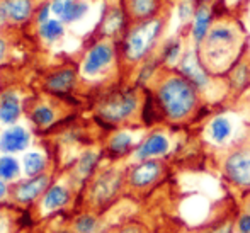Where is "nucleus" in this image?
<instances>
[{"label": "nucleus", "instance_id": "5701e85b", "mask_svg": "<svg viewBox=\"0 0 250 233\" xmlns=\"http://www.w3.org/2000/svg\"><path fill=\"white\" fill-rule=\"evenodd\" d=\"M140 118H142V121L145 126H153V125H157V123L165 121L164 111H162V107H160V104H158L155 94L146 92L145 99H143V104H142Z\"/></svg>", "mask_w": 250, "mask_h": 233}, {"label": "nucleus", "instance_id": "f257e3e1", "mask_svg": "<svg viewBox=\"0 0 250 233\" xmlns=\"http://www.w3.org/2000/svg\"><path fill=\"white\" fill-rule=\"evenodd\" d=\"M153 94L168 123L188 121L199 107V90L179 72L162 77Z\"/></svg>", "mask_w": 250, "mask_h": 233}, {"label": "nucleus", "instance_id": "bb28decb", "mask_svg": "<svg viewBox=\"0 0 250 233\" xmlns=\"http://www.w3.org/2000/svg\"><path fill=\"white\" fill-rule=\"evenodd\" d=\"M231 133H233V126H231L230 119L227 116H214L209 123V138L218 145H223L230 140Z\"/></svg>", "mask_w": 250, "mask_h": 233}, {"label": "nucleus", "instance_id": "9b49d317", "mask_svg": "<svg viewBox=\"0 0 250 233\" xmlns=\"http://www.w3.org/2000/svg\"><path fill=\"white\" fill-rule=\"evenodd\" d=\"M177 72L181 75H184L199 92H203L204 89L209 87L211 82V73L206 70V66L201 62V56L198 55V51H192L188 49L186 53H182L181 60H179L177 65Z\"/></svg>", "mask_w": 250, "mask_h": 233}, {"label": "nucleus", "instance_id": "6e6552de", "mask_svg": "<svg viewBox=\"0 0 250 233\" xmlns=\"http://www.w3.org/2000/svg\"><path fill=\"white\" fill-rule=\"evenodd\" d=\"M223 175L235 189L242 192L250 191V145H242V147L231 150L223 158Z\"/></svg>", "mask_w": 250, "mask_h": 233}, {"label": "nucleus", "instance_id": "4be33fe9", "mask_svg": "<svg viewBox=\"0 0 250 233\" xmlns=\"http://www.w3.org/2000/svg\"><path fill=\"white\" fill-rule=\"evenodd\" d=\"M158 9L160 0H126V12L135 22L157 17Z\"/></svg>", "mask_w": 250, "mask_h": 233}, {"label": "nucleus", "instance_id": "37998d69", "mask_svg": "<svg viewBox=\"0 0 250 233\" xmlns=\"http://www.w3.org/2000/svg\"><path fill=\"white\" fill-rule=\"evenodd\" d=\"M201 2H203V3H206V2H211V0H201Z\"/></svg>", "mask_w": 250, "mask_h": 233}, {"label": "nucleus", "instance_id": "4c0bfd02", "mask_svg": "<svg viewBox=\"0 0 250 233\" xmlns=\"http://www.w3.org/2000/svg\"><path fill=\"white\" fill-rule=\"evenodd\" d=\"M9 53H10L9 41H7L5 36H2V34H0V63L7 62V58H9Z\"/></svg>", "mask_w": 250, "mask_h": 233}, {"label": "nucleus", "instance_id": "c756f323", "mask_svg": "<svg viewBox=\"0 0 250 233\" xmlns=\"http://www.w3.org/2000/svg\"><path fill=\"white\" fill-rule=\"evenodd\" d=\"M101 227V220L96 213L92 211H85L75 216L72 221V232L73 233H97Z\"/></svg>", "mask_w": 250, "mask_h": 233}, {"label": "nucleus", "instance_id": "393cba45", "mask_svg": "<svg viewBox=\"0 0 250 233\" xmlns=\"http://www.w3.org/2000/svg\"><path fill=\"white\" fill-rule=\"evenodd\" d=\"M22 170L26 177H36V175L48 172V158L41 151H27L22 158Z\"/></svg>", "mask_w": 250, "mask_h": 233}, {"label": "nucleus", "instance_id": "cd10ccee", "mask_svg": "<svg viewBox=\"0 0 250 233\" xmlns=\"http://www.w3.org/2000/svg\"><path fill=\"white\" fill-rule=\"evenodd\" d=\"M228 85H230L231 92H244L250 85V65L247 63H238L233 65L228 75Z\"/></svg>", "mask_w": 250, "mask_h": 233}, {"label": "nucleus", "instance_id": "f704fd0d", "mask_svg": "<svg viewBox=\"0 0 250 233\" xmlns=\"http://www.w3.org/2000/svg\"><path fill=\"white\" fill-rule=\"evenodd\" d=\"M194 3H192V0H182L181 3H179V19L182 21V22H186V21L189 19L191 16H194Z\"/></svg>", "mask_w": 250, "mask_h": 233}, {"label": "nucleus", "instance_id": "2f4dec72", "mask_svg": "<svg viewBox=\"0 0 250 233\" xmlns=\"http://www.w3.org/2000/svg\"><path fill=\"white\" fill-rule=\"evenodd\" d=\"M158 66V60H151L146 58L143 62V66H140V72H138V85H145L146 82H150L153 79V73Z\"/></svg>", "mask_w": 250, "mask_h": 233}, {"label": "nucleus", "instance_id": "a878e982", "mask_svg": "<svg viewBox=\"0 0 250 233\" xmlns=\"http://www.w3.org/2000/svg\"><path fill=\"white\" fill-rule=\"evenodd\" d=\"M209 24H211V9L208 5L198 7L194 14V26H192V38H194L196 44L201 46L203 41L206 40L208 33H209Z\"/></svg>", "mask_w": 250, "mask_h": 233}, {"label": "nucleus", "instance_id": "c9c22d12", "mask_svg": "<svg viewBox=\"0 0 250 233\" xmlns=\"http://www.w3.org/2000/svg\"><path fill=\"white\" fill-rule=\"evenodd\" d=\"M203 233H235V221H230V220L221 221V223L208 228V230Z\"/></svg>", "mask_w": 250, "mask_h": 233}, {"label": "nucleus", "instance_id": "7c9ffc66", "mask_svg": "<svg viewBox=\"0 0 250 233\" xmlns=\"http://www.w3.org/2000/svg\"><path fill=\"white\" fill-rule=\"evenodd\" d=\"M182 44L177 40H168L162 48V62L165 65H174L179 58H181Z\"/></svg>", "mask_w": 250, "mask_h": 233}, {"label": "nucleus", "instance_id": "c03bdc74", "mask_svg": "<svg viewBox=\"0 0 250 233\" xmlns=\"http://www.w3.org/2000/svg\"><path fill=\"white\" fill-rule=\"evenodd\" d=\"M62 233H73V232H62Z\"/></svg>", "mask_w": 250, "mask_h": 233}, {"label": "nucleus", "instance_id": "e433bc0d", "mask_svg": "<svg viewBox=\"0 0 250 233\" xmlns=\"http://www.w3.org/2000/svg\"><path fill=\"white\" fill-rule=\"evenodd\" d=\"M10 199V184L0 177V206Z\"/></svg>", "mask_w": 250, "mask_h": 233}, {"label": "nucleus", "instance_id": "f8f14e48", "mask_svg": "<svg viewBox=\"0 0 250 233\" xmlns=\"http://www.w3.org/2000/svg\"><path fill=\"white\" fill-rule=\"evenodd\" d=\"M72 187L65 184V182H53L40 199V211L43 216H50L56 211L65 210L72 203Z\"/></svg>", "mask_w": 250, "mask_h": 233}, {"label": "nucleus", "instance_id": "2eb2a0df", "mask_svg": "<svg viewBox=\"0 0 250 233\" xmlns=\"http://www.w3.org/2000/svg\"><path fill=\"white\" fill-rule=\"evenodd\" d=\"M138 145L140 143H136V138L131 131H128V129H116L114 133L109 135L107 141H105V157L111 158V160L125 158L129 153H133Z\"/></svg>", "mask_w": 250, "mask_h": 233}, {"label": "nucleus", "instance_id": "dca6fc26", "mask_svg": "<svg viewBox=\"0 0 250 233\" xmlns=\"http://www.w3.org/2000/svg\"><path fill=\"white\" fill-rule=\"evenodd\" d=\"M126 16L128 12L118 3L105 7L104 16L99 22V29H97L99 36L107 38V40H114L116 36H119L126 27Z\"/></svg>", "mask_w": 250, "mask_h": 233}, {"label": "nucleus", "instance_id": "9d476101", "mask_svg": "<svg viewBox=\"0 0 250 233\" xmlns=\"http://www.w3.org/2000/svg\"><path fill=\"white\" fill-rule=\"evenodd\" d=\"M80 80L82 79H80L79 68L63 65L44 75L43 89L50 95H68L79 87Z\"/></svg>", "mask_w": 250, "mask_h": 233}, {"label": "nucleus", "instance_id": "6ab92c4d", "mask_svg": "<svg viewBox=\"0 0 250 233\" xmlns=\"http://www.w3.org/2000/svg\"><path fill=\"white\" fill-rule=\"evenodd\" d=\"M99 162H101V151L97 150H85L79 158H77L75 165H73V181L80 182V184H87L92 179V175L99 170Z\"/></svg>", "mask_w": 250, "mask_h": 233}, {"label": "nucleus", "instance_id": "7ed1b4c3", "mask_svg": "<svg viewBox=\"0 0 250 233\" xmlns=\"http://www.w3.org/2000/svg\"><path fill=\"white\" fill-rule=\"evenodd\" d=\"M164 21L153 17V19L140 21L128 27L121 43V56L128 65H138L150 58L151 49L155 48L158 38H160Z\"/></svg>", "mask_w": 250, "mask_h": 233}, {"label": "nucleus", "instance_id": "79ce46f5", "mask_svg": "<svg viewBox=\"0 0 250 233\" xmlns=\"http://www.w3.org/2000/svg\"><path fill=\"white\" fill-rule=\"evenodd\" d=\"M245 210L250 211V199H247V203H245Z\"/></svg>", "mask_w": 250, "mask_h": 233}, {"label": "nucleus", "instance_id": "a211bd4d", "mask_svg": "<svg viewBox=\"0 0 250 233\" xmlns=\"http://www.w3.org/2000/svg\"><path fill=\"white\" fill-rule=\"evenodd\" d=\"M51 12L63 24H73L85 17L89 12V2L85 0H51Z\"/></svg>", "mask_w": 250, "mask_h": 233}, {"label": "nucleus", "instance_id": "39448f33", "mask_svg": "<svg viewBox=\"0 0 250 233\" xmlns=\"http://www.w3.org/2000/svg\"><path fill=\"white\" fill-rule=\"evenodd\" d=\"M126 187V169H101L87 182V203L90 210L101 211L111 206Z\"/></svg>", "mask_w": 250, "mask_h": 233}, {"label": "nucleus", "instance_id": "ddd939ff", "mask_svg": "<svg viewBox=\"0 0 250 233\" xmlns=\"http://www.w3.org/2000/svg\"><path fill=\"white\" fill-rule=\"evenodd\" d=\"M0 12L9 26H22L34 17L36 0H0Z\"/></svg>", "mask_w": 250, "mask_h": 233}, {"label": "nucleus", "instance_id": "423d86ee", "mask_svg": "<svg viewBox=\"0 0 250 233\" xmlns=\"http://www.w3.org/2000/svg\"><path fill=\"white\" fill-rule=\"evenodd\" d=\"M118 62V48L114 40L99 38L85 49L79 65L80 79L83 82H96L104 79Z\"/></svg>", "mask_w": 250, "mask_h": 233}, {"label": "nucleus", "instance_id": "f3484780", "mask_svg": "<svg viewBox=\"0 0 250 233\" xmlns=\"http://www.w3.org/2000/svg\"><path fill=\"white\" fill-rule=\"evenodd\" d=\"M31 145V133L24 126H9L0 135V153L12 155L27 150Z\"/></svg>", "mask_w": 250, "mask_h": 233}, {"label": "nucleus", "instance_id": "473e14b6", "mask_svg": "<svg viewBox=\"0 0 250 233\" xmlns=\"http://www.w3.org/2000/svg\"><path fill=\"white\" fill-rule=\"evenodd\" d=\"M48 19H51V0L38 2L36 12H34V21H36V24H41Z\"/></svg>", "mask_w": 250, "mask_h": 233}, {"label": "nucleus", "instance_id": "4468645a", "mask_svg": "<svg viewBox=\"0 0 250 233\" xmlns=\"http://www.w3.org/2000/svg\"><path fill=\"white\" fill-rule=\"evenodd\" d=\"M170 150V140L165 133L162 131H151L145 136L136 150L133 151V157L136 162L148 160V158H160L168 153Z\"/></svg>", "mask_w": 250, "mask_h": 233}, {"label": "nucleus", "instance_id": "58836bf2", "mask_svg": "<svg viewBox=\"0 0 250 233\" xmlns=\"http://www.w3.org/2000/svg\"><path fill=\"white\" fill-rule=\"evenodd\" d=\"M10 230V220L7 218L5 211L0 208V233H7Z\"/></svg>", "mask_w": 250, "mask_h": 233}, {"label": "nucleus", "instance_id": "0eeeda50", "mask_svg": "<svg viewBox=\"0 0 250 233\" xmlns=\"http://www.w3.org/2000/svg\"><path fill=\"white\" fill-rule=\"evenodd\" d=\"M165 164L160 158L140 160L126 169V189L131 192H146L162 181Z\"/></svg>", "mask_w": 250, "mask_h": 233}, {"label": "nucleus", "instance_id": "f03ea898", "mask_svg": "<svg viewBox=\"0 0 250 233\" xmlns=\"http://www.w3.org/2000/svg\"><path fill=\"white\" fill-rule=\"evenodd\" d=\"M142 104L143 101L135 87L116 89L97 102L96 116L101 123L116 128L133 121L142 112Z\"/></svg>", "mask_w": 250, "mask_h": 233}, {"label": "nucleus", "instance_id": "20e7f679", "mask_svg": "<svg viewBox=\"0 0 250 233\" xmlns=\"http://www.w3.org/2000/svg\"><path fill=\"white\" fill-rule=\"evenodd\" d=\"M201 62L209 73H221L230 68L235 62V48H237V31L228 26H216L208 33L203 41Z\"/></svg>", "mask_w": 250, "mask_h": 233}, {"label": "nucleus", "instance_id": "aec40b11", "mask_svg": "<svg viewBox=\"0 0 250 233\" xmlns=\"http://www.w3.org/2000/svg\"><path fill=\"white\" fill-rule=\"evenodd\" d=\"M22 116V102L16 90H3L0 92V123L14 126Z\"/></svg>", "mask_w": 250, "mask_h": 233}, {"label": "nucleus", "instance_id": "a18cd8bd", "mask_svg": "<svg viewBox=\"0 0 250 233\" xmlns=\"http://www.w3.org/2000/svg\"><path fill=\"white\" fill-rule=\"evenodd\" d=\"M36 2H43V0H36Z\"/></svg>", "mask_w": 250, "mask_h": 233}, {"label": "nucleus", "instance_id": "412c9836", "mask_svg": "<svg viewBox=\"0 0 250 233\" xmlns=\"http://www.w3.org/2000/svg\"><path fill=\"white\" fill-rule=\"evenodd\" d=\"M27 118L36 126L38 129H48L58 119V111L55 106L44 101H36L29 109H27Z\"/></svg>", "mask_w": 250, "mask_h": 233}, {"label": "nucleus", "instance_id": "ea45409f", "mask_svg": "<svg viewBox=\"0 0 250 233\" xmlns=\"http://www.w3.org/2000/svg\"><path fill=\"white\" fill-rule=\"evenodd\" d=\"M118 233H145V232H143V228L140 227V225L129 223V225H125V227H123Z\"/></svg>", "mask_w": 250, "mask_h": 233}, {"label": "nucleus", "instance_id": "b1692460", "mask_svg": "<svg viewBox=\"0 0 250 233\" xmlns=\"http://www.w3.org/2000/svg\"><path fill=\"white\" fill-rule=\"evenodd\" d=\"M36 33L43 43L55 44L65 36V24L60 19H56V17L55 19H48V21H44V22L38 24Z\"/></svg>", "mask_w": 250, "mask_h": 233}, {"label": "nucleus", "instance_id": "72a5a7b5", "mask_svg": "<svg viewBox=\"0 0 250 233\" xmlns=\"http://www.w3.org/2000/svg\"><path fill=\"white\" fill-rule=\"evenodd\" d=\"M235 232L237 233H250V211L244 210L235 220Z\"/></svg>", "mask_w": 250, "mask_h": 233}, {"label": "nucleus", "instance_id": "a19ab883", "mask_svg": "<svg viewBox=\"0 0 250 233\" xmlns=\"http://www.w3.org/2000/svg\"><path fill=\"white\" fill-rule=\"evenodd\" d=\"M3 26H7V22H5V19H3V16H2V12H0V29H2Z\"/></svg>", "mask_w": 250, "mask_h": 233}, {"label": "nucleus", "instance_id": "1a4fd4ad", "mask_svg": "<svg viewBox=\"0 0 250 233\" xmlns=\"http://www.w3.org/2000/svg\"><path fill=\"white\" fill-rule=\"evenodd\" d=\"M53 184V175L50 172L36 175V177H26L10 184V201L16 206H31L40 203L46 189Z\"/></svg>", "mask_w": 250, "mask_h": 233}, {"label": "nucleus", "instance_id": "c85d7f7f", "mask_svg": "<svg viewBox=\"0 0 250 233\" xmlns=\"http://www.w3.org/2000/svg\"><path fill=\"white\" fill-rule=\"evenodd\" d=\"M21 172H22L21 162L14 155H0V177L3 181H7L9 184L19 181Z\"/></svg>", "mask_w": 250, "mask_h": 233}]
</instances>
